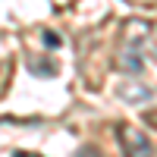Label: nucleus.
<instances>
[{
  "instance_id": "1",
  "label": "nucleus",
  "mask_w": 157,
  "mask_h": 157,
  "mask_svg": "<svg viewBox=\"0 0 157 157\" xmlns=\"http://www.w3.org/2000/svg\"><path fill=\"white\" fill-rule=\"evenodd\" d=\"M151 38V25L132 19L126 22V32H123V47H120V69L129 72L132 78H138L145 72V44Z\"/></svg>"
},
{
  "instance_id": "2",
  "label": "nucleus",
  "mask_w": 157,
  "mask_h": 157,
  "mask_svg": "<svg viewBox=\"0 0 157 157\" xmlns=\"http://www.w3.org/2000/svg\"><path fill=\"white\" fill-rule=\"evenodd\" d=\"M116 138H120L126 157H154L151 138L141 132V129H135V126H126V123H123L120 129H116Z\"/></svg>"
},
{
  "instance_id": "3",
  "label": "nucleus",
  "mask_w": 157,
  "mask_h": 157,
  "mask_svg": "<svg viewBox=\"0 0 157 157\" xmlns=\"http://www.w3.org/2000/svg\"><path fill=\"white\" fill-rule=\"evenodd\" d=\"M25 66L32 69V75H38V78H54V75H60V66L50 57H25Z\"/></svg>"
},
{
  "instance_id": "4",
  "label": "nucleus",
  "mask_w": 157,
  "mask_h": 157,
  "mask_svg": "<svg viewBox=\"0 0 157 157\" xmlns=\"http://www.w3.org/2000/svg\"><path fill=\"white\" fill-rule=\"evenodd\" d=\"M151 94H154V91L145 88V85H132V82L120 85V101H126V104H141V101L151 98Z\"/></svg>"
},
{
  "instance_id": "5",
  "label": "nucleus",
  "mask_w": 157,
  "mask_h": 157,
  "mask_svg": "<svg viewBox=\"0 0 157 157\" xmlns=\"http://www.w3.org/2000/svg\"><path fill=\"white\" fill-rule=\"evenodd\" d=\"M72 157H104V154H101L94 145H82V148H78V151L72 154Z\"/></svg>"
},
{
  "instance_id": "6",
  "label": "nucleus",
  "mask_w": 157,
  "mask_h": 157,
  "mask_svg": "<svg viewBox=\"0 0 157 157\" xmlns=\"http://www.w3.org/2000/svg\"><path fill=\"white\" fill-rule=\"evenodd\" d=\"M44 44H47L50 50H54V47H60V35H57V32H44Z\"/></svg>"
},
{
  "instance_id": "7",
  "label": "nucleus",
  "mask_w": 157,
  "mask_h": 157,
  "mask_svg": "<svg viewBox=\"0 0 157 157\" xmlns=\"http://www.w3.org/2000/svg\"><path fill=\"white\" fill-rule=\"evenodd\" d=\"M145 123H151V126H154V129H157V110H151V113H148V116H145Z\"/></svg>"
},
{
  "instance_id": "8",
  "label": "nucleus",
  "mask_w": 157,
  "mask_h": 157,
  "mask_svg": "<svg viewBox=\"0 0 157 157\" xmlns=\"http://www.w3.org/2000/svg\"><path fill=\"white\" fill-rule=\"evenodd\" d=\"M13 157H38V154H32V151H19V154H13Z\"/></svg>"
}]
</instances>
